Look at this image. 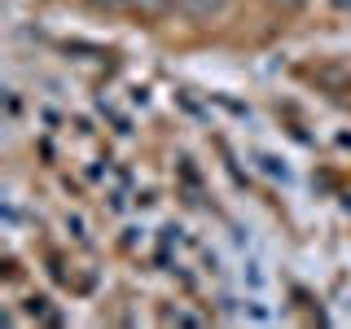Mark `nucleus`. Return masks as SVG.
I'll return each mask as SVG.
<instances>
[{
    "mask_svg": "<svg viewBox=\"0 0 351 329\" xmlns=\"http://www.w3.org/2000/svg\"><path fill=\"white\" fill-rule=\"evenodd\" d=\"M128 5L136 9V14H149V18H154V14H162V9H167L171 0H128Z\"/></svg>",
    "mask_w": 351,
    "mask_h": 329,
    "instance_id": "nucleus-2",
    "label": "nucleus"
},
{
    "mask_svg": "<svg viewBox=\"0 0 351 329\" xmlns=\"http://www.w3.org/2000/svg\"><path fill=\"white\" fill-rule=\"evenodd\" d=\"M184 9H189L193 18H211V14L224 9V0H184Z\"/></svg>",
    "mask_w": 351,
    "mask_h": 329,
    "instance_id": "nucleus-1",
    "label": "nucleus"
},
{
    "mask_svg": "<svg viewBox=\"0 0 351 329\" xmlns=\"http://www.w3.org/2000/svg\"><path fill=\"white\" fill-rule=\"evenodd\" d=\"M334 5H338V9H351V0H334Z\"/></svg>",
    "mask_w": 351,
    "mask_h": 329,
    "instance_id": "nucleus-3",
    "label": "nucleus"
},
{
    "mask_svg": "<svg viewBox=\"0 0 351 329\" xmlns=\"http://www.w3.org/2000/svg\"><path fill=\"white\" fill-rule=\"evenodd\" d=\"M290 5H294V0H290Z\"/></svg>",
    "mask_w": 351,
    "mask_h": 329,
    "instance_id": "nucleus-4",
    "label": "nucleus"
}]
</instances>
